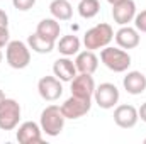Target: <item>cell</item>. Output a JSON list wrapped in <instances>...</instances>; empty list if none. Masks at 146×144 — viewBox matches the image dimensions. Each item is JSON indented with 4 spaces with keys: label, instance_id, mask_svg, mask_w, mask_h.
I'll return each instance as SVG.
<instances>
[{
    "label": "cell",
    "instance_id": "4316f807",
    "mask_svg": "<svg viewBox=\"0 0 146 144\" xmlns=\"http://www.w3.org/2000/svg\"><path fill=\"white\" fill-rule=\"evenodd\" d=\"M7 97H5V93H3V90H0V105L3 104V100H5Z\"/></svg>",
    "mask_w": 146,
    "mask_h": 144
},
{
    "label": "cell",
    "instance_id": "d6986e66",
    "mask_svg": "<svg viewBox=\"0 0 146 144\" xmlns=\"http://www.w3.org/2000/svg\"><path fill=\"white\" fill-rule=\"evenodd\" d=\"M49 12L56 20H70L73 15V7L70 0H53L49 3Z\"/></svg>",
    "mask_w": 146,
    "mask_h": 144
},
{
    "label": "cell",
    "instance_id": "cb8c5ba5",
    "mask_svg": "<svg viewBox=\"0 0 146 144\" xmlns=\"http://www.w3.org/2000/svg\"><path fill=\"white\" fill-rule=\"evenodd\" d=\"M10 42V32H9V27H0V49L5 48L7 44Z\"/></svg>",
    "mask_w": 146,
    "mask_h": 144
},
{
    "label": "cell",
    "instance_id": "3957f363",
    "mask_svg": "<svg viewBox=\"0 0 146 144\" xmlns=\"http://www.w3.org/2000/svg\"><path fill=\"white\" fill-rule=\"evenodd\" d=\"M5 59L10 68L24 70L31 63V48L22 41H10L5 46Z\"/></svg>",
    "mask_w": 146,
    "mask_h": 144
},
{
    "label": "cell",
    "instance_id": "ba28073f",
    "mask_svg": "<svg viewBox=\"0 0 146 144\" xmlns=\"http://www.w3.org/2000/svg\"><path fill=\"white\" fill-rule=\"evenodd\" d=\"M37 92L42 100L46 102H56L63 95V85L61 80H58L54 75L53 76H42L37 81Z\"/></svg>",
    "mask_w": 146,
    "mask_h": 144
},
{
    "label": "cell",
    "instance_id": "2e32d148",
    "mask_svg": "<svg viewBox=\"0 0 146 144\" xmlns=\"http://www.w3.org/2000/svg\"><path fill=\"white\" fill-rule=\"evenodd\" d=\"M122 85L129 95H141L146 90V76L141 71H127Z\"/></svg>",
    "mask_w": 146,
    "mask_h": 144
},
{
    "label": "cell",
    "instance_id": "e0dca14e",
    "mask_svg": "<svg viewBox=\"0 0 146 144\" xmlns=\"http://www.w3.org/2000/svg\"><path fill=\"white\" fill-rule=\"evenodd\" d=\"M36 32L39 36L46 37V39H49V41H58V37H60V32H61V27H60V22L54 19V17H51V19H42L39 24H37L36 27Z\"/></svg>",
    "mask_w": 146,
    "mask_h": 144
},
{
    "label": "cell",
    "instance_id": "ac0fdd59",
    "mask_svg": "<svg viewBox=\"0 0 146 144\" xmlns=\"http://www.w3.org/2000/svg\"><path fill=\"white\" fill-rule=\"evenodd\" d=\"M27 46L34 53H37V54H49L54 49L56 42L54 41H49V39H46V37H42V36H39L37 32H34V34H31V36L27 37Z\"/></svg>",
    "mask_w": 146,
    "mask_h": 144
},
{
    "label": "cell",
    "instance_id": "f1b7e54d",
    "mask_svg": "<svg viewBox=\"0 0 146 144\" xmlns=\"http://www.w3.org/2000/svg\"><path fill=\"white\" fill-rule=\"evenodd\" d=\"M107 2H109L110 5H112V3H115V2H119V0H107Z\"/></svg>",
    "mask_w": 146,
    "mask_h": 144
},
{
    "label": "cell",
    "instance_id": "7402d4cb",
    "mask_svg": "<svg viewBox=\"0 0 146 144\" xmlns=\"http://www.w3.org/2000/svg\"><path fill=\"white\" fill-rule=\"evenodd\" d=\"M12 5L21 12H27L36 5V0H12Z\"/></svg>",
    "mask_w": 146,
    "mask_h": 144
},
{
    "label": "cell",
    "instance_id": "ffe728a7",
    "mask_svg": "<svg viewBox=\"0 0 146 144\" xmlns=\"http://www.w3.org/2000/svg\"><path fill=\"white\" fill-rule=\"evenodd\" d=\"M80 46H82V42H80V39L78 36H63L60 41H58V51L63 54V56H73V54H78L80 53Z\"/></svg>",
    "mask_w": 146,
    "mask_h": 144
},
{
    "label": "cell",
    "instance_id": "7c38bea8",
    "mask_svg": "<svg viewBox=\"0 0 146 144\" xmlns=\"http://www.w3.org/2000/svg\"><path fill=\"white\" fill-rule=\"evenodd\" d=\"M72 95L83 97V98H92L95 92V81L92 75L87 73H76V76L72 81Z\"/></svg>",
    "mask_w": 146,
    "mask_h": 144
},
{
    "label": "cell",
    "instance_id": "52a82bcc",
    "mask_svg": "<svg viewBox=\"0 0 146 144\" xmlns=\"http://www.w3.org/2000/svg\"><path fill=\"white\" fill-rule=\"evenodd\" d=\"M119 88L114 83H100L99 87H95L94 92V100L95 104L104 110L114 108V105H117L119 102Z\"/></svg>",
    "mask_w": 146,
    "mask_h": 144
},
{
    "label": "cell",
    "instance_id": "83f0119b",
    "mask_svg": "<svg viewBox=\"0 0 146 144\" xmlns=\"http://www.w3.org/2000/svg\"><path fill=\"white\" fill-rule=\"evenodd\" d=\"M2 59H3V53H2V49H0V63H2Z\"/></svg>",
    "mask_w": 146,
    "mask_h": 144
},
{
    "label": "cell",
    "instance_id": "5bb4252c",
    "mask_svg": "<svg viewBox=\"0 0 146 144\" xmlns=\"http://www.w3.org/2000/svg\"><path fill=\"white\" fill-rule=\"evenodd\" d=\"M75 66H76V71L78 73H87V75H94L99 68V58L95 56L94 51L87 49V51H82L76 54V59H75Z\"/></svg>",
    "mask_w": 146,
    "mask_h": 144
},
{
    "label": "cell",
    "instance_id": "6da1fadb",
    "mask_svg": "<svg viewBox=\"0 0 146 144\" xmlns=\"http://www.w3.org/2000/svg\"><path fill=\"white\" fill-rule=\"evenodd\" d=\"M65 120H66V117L63 115L60 105H48L41 112L39 126H41V129L46 136L56 137V136L61 134V131L65 127Z\"/></svg>",
    "mask_w": 146,
    "mask_h": 144
},
{
    "label": "cell",
    "instance_id": "8fae6325",
    "mask_svg": "<svg viewBox=\"0 0 146 144\" xmlns=\"http://www.w3.org/2000/svg\"><path fill=\"white\" fill-rule=\"evenodd\" d=\"M15 137L21 144H39L42 143V129L39 124L27 120L19 126Z\"/></svg>",
    "mask_w": 146,
    "mask_h": 144
},
{
    "label": "cell",
    "instance_id": "7a4b0ae2",
    "mask_svg": "<svg viewBox=\"0 0 146 144\" xmlns=\"http://www.w3.org/2000/svg\"><path fill=\"white\" fill-rule=\"evenodd\" d=\"M112 39H114V29L110 27V24L100 22L85 32L83 44L87 49L97 51V49H104L106 46H109Z\"/></svg>",
    "mask_w": 146,
    "mask_h": 144
},
{
    "label": "cell",
    "instance_id": "f546056e",
    "mask_svg": "<svg viewBox=\"0 0 146 144\" xmlns=\"http://www.w3.org/2000/svg\"><path fill=\"white\" fill-rule=\"evenodd\" d=\"M145 144H146V139H145Z\"/></svg>",
    "mask_w": 146,
    "mask_h": 144
},
{
    "label": "cell",
    "instance_id": "8992f818",
    "mask_svg": "<svg viewBox=\"0 0 146 144\" xmlns=\"http://www.w3.org/2000/svg\"><path fill=\"white\" fill-rule=\"evenodd\" d=\"M92 108V98H83V97H76L72 95L70 98H66L61 104V112L66 119H80L83 115H87Z\"/></svg>",
    "mask_w": 146,
    "mask_h": 144
},
{
    "label": "cell",
    "instance_id": "d4e9b609",
    "mask_svg": "<svg viewBox=\"0 0 146 144\" xmlns=\"http://www.w3.org/2000/svg\"><path fill=\"white\" fill-rule=\"evenodd\" d=\"M9 27V15H7V12L5 10H2L0 9V27Z\"/></svg>",
    "mask_w": 146,
    "mask_h": 144
},
{
    "label": "cell",
    "instance_id": "603a6c76",
    "mask_svg": "<svg viewBox=\"0 0 146 144\" xmlns=\"http://www.w3.org/2000/svg\"><path fill=\"white\" fill-rule=\"evenodd\" d=\"M134 27L139 32H145L146 34V10H141L139 14L134 15Z\"/></svg>",
    "mask_w": 146,
    "mask_h": 144
},
{
    "label": "cell",
    "instance_id": "44dd1931",
    "mask_svg": "<svg viewBox=\"0 0 146 144\" xmlns=\"http://www.w3.org/2000/svg\"><path fill=\"white\" fill-rule=\"evenodd\" d=\"M99 12H100V2L99 0H80L78 14L82 19H94Z\"/></svg>",
    "mask_w": 146,
    "mask_h": 144
},
{
    "label": "cell",
    "instance_id": "30bf717a",
    "mask_svg": "<svg viewBox=\"0 0 146 144\" xmlns=\"http://www.w3.org/2000/svg\"><path fill=\"white\" fill-rule=\"evenodd\" d=\"M139 120L138 115V108L129 105V104H122L117 105L114 110V122L121 127V129H133Z\"/></svg>",
    "mask_w": 146,
    "mask_h": 144
},
{
    "label": "cell",
    "instance_id": "9a60e30c",
    "mask_svg": "<svg viewBox=\"0 0 146 144\" xmlns=\"http://www.w3.org/2000/svg\"><path fill=\"white\" fill-rule=\"evenodd\" d=\"M53 73L58 80L61 81H72L73 78L76 76V66H75V61H72L68 56L65 58H58L53 65Z\"/></svg>",
    "mask_w": 146,
    "mask_h": 144
},
{
    "label": "cell",
    "instance_id": "277c9868",
    "mask_svg": "<svg viewBox=\"0 0 146 144\" xmlns=\"http://www.w3.org/2000/svg\"><path fill=\"white\" fill-rule=\"evenodd\" d=\"M100 61L114 73H124L131 66V56L122 48H110L106 46L100 51Z\"/></svg>",
    "mask_w": 146,
    "mask_h": 144
},
{
    "label": "cell",
    "instance_id": "4fadbf2b",
    "mask_svg": "<svg viewBox=\"0 0 146 144\" xmlns=\"http://www.w3.org/2000/svg\"><path fill=\"white\" fill-rule=\"evenodd\" d=\"M114 37H115L117 46L122 49H134L141 42L139 31L136 27H129V26H121V29L114 34Z\"/></svg>",
    "mask_w": 146,
    "mask_h": 144
},
{
    "label": "cell",
    "instance_id": "484cf974",
    "mask_svg": "<svg viewBox=\"0 0 146 144\" xmlns=\"http://www.w3.org/2000/svg\"><path fill=\"white\" fill-rule=\"evenodd\" d=\"M138 115H139V119H141L143 122H146V102L141 104V107L138 108Z\"/></svg>",
    "mask_w": 146,
    "mask_h": 144
},
{
    "label": "cell",
    "instance_id": "5b68a950",
    "mask_svg": "<svg viewBox=\"0 0 146 144\" xmlns=\"http://www.w3.org/2000/svg\"><path fill=\"white\" fill-rule=\"evenodd\" d=\"M21 105L14 98H5L0 105V129L2 131H14L21 120Z\"/></svg>",
    "mask_w": 146,
    "mask_h": 144
},
{
    "label": "cell",
    "instance_id": "9c48e42d",
    "mask_svg": "<svg viewBox=\"0 0 146 144\" xmlns=\"http://www.w3.org/2000/svg\"><path fill=\"white\" fill-rule=\"evenodd\" d=\"M136 14L138 12L134 0H119L112 3V19L119 26H127L129 22H133Z\"/></svg>",
    "mask_w": 146,
    "mask_h": 144
}]
</instances>
